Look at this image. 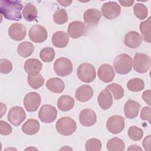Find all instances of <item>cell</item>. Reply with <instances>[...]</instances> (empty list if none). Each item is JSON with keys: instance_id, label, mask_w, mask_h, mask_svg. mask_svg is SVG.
I'll use <instances>...</instances> for the list:
<instances>
[{"instance_id": "cell-1", "label": "cell", "mask_w": 151, "mask_h": 151, "mask_svg": "<svg viewBox=\"0 0 151 151\" xmlns=\"http://www.w3.org/2000/svg\"><path fill=\"white\" fill-rule=\"evenodd\" d=\"M23 5L21 1L1 0L0 1V12L5 19L19 21L22 18L21 11Z\"/></svg>"}, {"instance_id": "cell-2", "label": "cell", "mask_w": 151, "mask_h": 151, "mask_svg": "<svg viewBox=\"0 0 151 151\" xmlns=\"http://www.w3.org/2000/svg\"><path fill=\"white\" fill-rule=\"evenodd\" d=\"M133 60L132 57L127 54L118 55L114 61V67L117 73L126 74L132 69Z\"/></svg>"}, {"instance_id": "cell-3", "label": "cell", "mask_w": 151, "mask_h": 151, "mask_svg": "<svg viewBox=\"0 0 151 151\" xmlns=\"http://www.w3.org/2000/svg\"><path fill=\"white\" fill-rule=\"evenodd\" d=\"M55 129L60 134L70 136L76 130L77 124L72 118L63 117L57 120L55 124Z\"/></svg>"}, {"instance_id": "cell-4", "label": "cell", "mask_w": 151, "mask_h": 151, "mask_svg": "<svg viewBox=\"0 0 151 151\" xmlns=\"http://www.w3.org/2000/svg\"><path fill=\"white\" fill-rule=\"evenodd\" d=\"M77 75L81 81L86 83H91L96 78V70L92 64L83 63L78 66L77 70Z\"/></svg>"}, {"instance_id": "cell-5", "label": "cell", "mask_w": 151, "mask_h": 151, "mask_svg": "<svg viewBox=\"0 0 151 151\" xmlns=\"http://www.w3.org/2000/svg\"><path fill=\"white\" fill-rule=\"evenodd\" d=\"M54 70L57 75L65 77L72 73L73 64L71 60L67 58H59L54 63Z\"/></svg>"}, {"instance_id": "cell-6", "label": "cell", "mask_w": 151, "mask_h": 151, "mask_svg": "<svg viewBox=\"0 0 151 151\" xmlns=\"http://www.w3.org/2000/svg\"><path fill=\"white\" fill-rule=\"evenodd\" d=\"M150 67V58L144 53L136 52L134 56L133 68L139 73H146Z\"/></svg>"}, {"instance_id": "cell-7", "label": "cell", "mask_w": 151, "mask_h": 151, "mask_svg": "<svg viewBox=\"0 0 151 151\" xmlns=\"http://www.w3.org/2000/svg\"><path fill=\"white\" fill-rule=\"evenodd\" d=\"M57 116V110L55 107L50 104L42 105L38 112L40 120L45 123L54 122Z\"/></svg>"}, {"instance_id": "cell-8", "label": "cell", "mask_w": 151, "mask_h": 151, "mask_svg": "<svg viewBox=\"0 0 151 151\" xmlns=\"http://www.w3.org/2000/svg\"><path fill=\"white\" fill-rule=\"evenodd\" d=\"M107 130L112 134H118L124 128V119L120 115H114L110 117L106 122Z\"/></svg>"}, {"instance_id": "cell-9", "label": "cell", "mask_w": 151, "mask_h": 151, "mask_svg": "<svg viewBox=\"0 0 151 151\" xmlns=\"http://www.w3.org/2000/svg\"><path fill=\"white\" fill-rule=\"evenodd\" d=\"M101 11L103 17L111 20L119 16L121 12V7L117 2L109 1L103 5Z\"/></svg>"}, {"instance_id": "cell-10", "label": "cell", "mask_w": 151, "mask_h": 151, "mask_svg": "<svg viewBox=\"0 0 151 151\" xmlns=\"http://www.w3.org/2000/svg\"><path fill=\"white\" fill-rule=\"evenodd\" d=\"M41 101V96L37 92L27 93L24 98L23 103L27 111L34 112L37 110Z\"/></svg>"}, {"instance_id": "cell-11", "label": "cell", "mask_w": 151, "mask_h": 151, "mask_svg": "<svg viewBox=\"0 0 151 151\" xmlns=\"http://www.w3.org/2000/svg\"><path fill=\"white\" fill-rule=\"evenodd\" d=\"M7 117L8 120L12 125L18 126L25 120L26 114L22 107L15 106L10 109Z\"/></svg>"}, {"instance_id": "cell-12", "label": "cell", "mask_w": 151, "mask_h": 151, "mask_svg": "<svg viewBox=\"0 0 151 151\" xmlns=\"http://www.w3.org/2000/svg\"><path fill=\"white\" fill-rule=\"evenodd\" d=\"M28 35L30 40L35 43L43 42L48 37L46 29L40 25H33L29 31Z\"/></svg>"}, {"instance_id": "cell-13", "label": "cell", "mask_w": 151, "mask_h": 151, "mask_svg": "<svg viewBox=\"0 0 151 151\" xmlns=\"http://www.w3.org/2000/svg\"><path fill=\"white\" fill-rule=\"evenodd\" d=\"M26 28L21 23H14L11 25L8 29L9 37L15 41L24 40L26 36Z\"/></svg>"}, {"instance_id": "cell-14", "label": "cell", "mask_w": 151, "mask_h": 151, "mask_svg": "<svg viewBox=\"0 0 151 151\" xmlns=\"http://www.w3.org/2000/svg\"><path fill=\"white\" fill-rule=\"evenodd\" d=\"M96 121L97 115L91 109H84L79 114V122L85 127H90L94 125Z\"/></svg>"}, {"instance_id": "cell-15", "label": "cell", "mask_w": 151, "mask_h": 151, "mask_svg": "<svg viewBox=\"0 0 151 151\" xmlns=\"http://www.w3.org/2000/svg\"><path fill=\"white\" fill-rule=\"evenodd\" d=\"M97 74L99 79L104 83L112 81L115 76L113 68L108 64L101 65L98 69Z\"/></svg>"}, {"instance_id": "cell-16", "label": "cell", "mask_w": 151, "mask_h": 151, "mask_svg": "<svg viewBox=\"0 0 151 151\" xmlns=\"http://www.w3.org/2000/svg\"><path fill=\"white\" fill-rule=\"evenodd\" d=\"M85 31L84 24L80 21H74L70 22L68 27V35L74 39L81 37Z\"/></svg>"}, {"instance_id": "cell-17", "label": "cell", "mask_w": 151, "mask_h": 151, "mask_svg": "<svg viewBox=\"0 0 151 151\" xmlns=\"http://www.w3.org/2000/svg\"><path fill=\"white\" fill-rule=\"evenodd\" d=\"M93 96V90L89 85H82L77 88L75 93L76 100L84 103L89 101Z\"/></svg>"}, {"instance_id": "cell-18", "label": "cell", "mask_w": 151, "mask_h": 151, "mask_svg": "<svg viewBox=\"0 0 151 151\" xmlns=\"http://www.w3.org/2000/svg\"><path fill=\"white\" fill-rule=\"evenodd\" d=\"M140 104L136 101L132 99L128 100L124 106V113L126 118L133 119L138 116Z\"/></svg>"}, {"instance_id": "cell-19", "label": "cell", "mask_w": 151, "mask_h": 151, "mask_svg": "<svg viewBox=\"0 0 151 151\" xmlns=\"http://www.w3.org/2000/svg\"><path fill=\"white\" fill-rule=\"evenodd\" d=\"M142 38L141 35L136 31H130L124 37V43L125 45L130 48H137L142 44Z\"/></svg>"}, {"instance_id": "cell-20", "label": "cell", "mask_w": 151, "mask_h": 151, "mask_svg": "<svg viewBox=\"0 0 151 151\" xmlns=\"http://www.w3.org/2000/svg\"><path fill=\"white\" fill-rule=\"evenodd\" d=\"M97 101L102 110H106L110 108L113 104V97L110 91L107 88L103 90L97 96Z\"/></svg>"}, {"instance_id": "cell-21", "label": "cell", "mask_w": 151, "mask_h": 151, "mask_svg": "<svg viewBox=\"0 0 151 151\" xmlns=\"http://www.w3.org/2000/svg\"><path fill=\"white\" fill-rule=\"evenodd\" d=\"M42 63L36 58H29L25 61L24 70L28 75L35 76L40 73L42 69Z\"/></svg>"}, {"instance_id": "cell-22", "label": "cell", "mask_w": 151, "mask_h": 151, "mask_svg": "<svg viewBox=\"0 0 151 151\" xmlns=\"http://www.w3.org/2000/svg\"><path fill=\"white\" fill-rule=\"evenodd\" d=\"M101 17L100 12L96 9H88L83 14V19L86 24L90 25H96Z\"/></svg>"}, {"instance_id": "cell-23", "label": "cell", "mask_w": 151, "mask_h": 151, "mask_svg": "<svg viewBox=\"0 0 151 151\" xmlns=\"http://www.w3.org/2000/svg\"><path fill=\"white\" fill-rule=\"evenodd\" d=\"M46 87L54 93H62L65 88L63 81L58 77H53L48 79L46 83Z\"/></svg>"}, {"instance_id": "cell-24", "label": "cell", "mask_w": 151, "mask_h": 151, "mask_svg": "<svg viewBox=\"0 0 151 151\" xmlns=\"http://www.w3.org/2000/svg\"><path fill=\"white\" fill-rule=\"evenodd\" d=\"M69 38L66 32L62 31L55 32L52 37V42L57 48H64L68 43Z\"/></svg>"}, {"instance_id": "cell-25", "label": "cell", "mask_w": 151, "mask_h": 151, "mask_svg": "<svg viewBox=\"0 0 151 151\" xmlns=\"http://www.w3.org/2000/svg\"><path fill=\"white\" fill-rule=\"evenodd\" d=\"M40 124L36 119H30L27 120L22 126V131L28 135H33L37 133L40 130Z\"/></svg>"}, {"instance_id": "cell-26", "label": "cell", "mask_w": 151, "mask_h": 151, "mask_svg": "<svg viewBox=\"0 0 151 151\" xmlns=\"http://www.w3.org/2000/svg\"><path fill=\"white\" fill-rule=\"evenodd\" d=\"M74 106V99L68 95H63L57 101L58 108L62 111H68L71 110Z\"/></svg>"}, {"instance_id": "cell-27", "label": "cell", "mask_w": 151, "mask_h": 151, "mask_svg": "<svg viewBox=\"0 0 151 151\" xmlns=\"http://www.w3.org/2000/svg\"><path fill=\"white\" fill-rule=\"evenodd\" d=\"M38 11L37 8L31 3H27L22 9V15L25 21L32 22L37 19Z\"/></svg>"}, {"instance_id": "cell-28", "label": "cell", "mask_w": 151, "mask_h": 151, "mask_svg": "<svg viewBox=\"0 0 151 151\" xmlns=\"http://www.w3.org/2000/svg\"><path fill=\"white\" fill-rule=\"evenodd\" d=\"M34 50V45L28 41H24L19 44L17 48V52L22 57H28L30 56Z\"/></svg>"}, {"instance_id": "cell-29", "label": "cell", "mask_w": 151, "mask_h": 151, "mask_svg": "<svg viewBox=\"0 0 151 151\" xmlns=\"http://www.w3.org/2000/svg\"><path fill=\"white\" fill-rule=\"evenodd\" d=\"M151 17H149L146 21L142 22L139 25V29L142 33V38L148 43L151 42L150 37Z\"/></svg>"}, {"instance_id": "cell-30", "label": "cell", "mask_w": 151, "mask_h": 151, "mask_svg": "<svg viewBox=\"0 0 151 151\" xmlns=\"http://www.w3.org/2000/svg\"><path fill=\"white\" fill-rule=\"evenodd\" d=\"M106 147L109 151H123L125 149L123 141L117 137H114L109 140L107 142Z\"/></svg>"}, {"instance_id": "cell-31", "label": "cell", "mask_w": 151, "mask_h": 151, "mask_svg": "<svg viewBox=\"0 0 151 151\" xmlns=\"http://www.w3.org/2000/svg\"><path fill=\"white\" fill-rule=\"evenodd\" d=\"M127 87L130 91L139 92L144 89L145 83L141 78H133L127 82Z\"/></svg>"}, {"instance_id": "cell-32", "label": "cell", "mask_w": 151, "mask_h": 151, "mask_svg": "<svg viewBox=\"0 0 151 151\" xmlns=\"http://www.w3.org/2000/svg\"><path fill=\"white\" fill-rule=\"evenodd\" d=\"M27 80L29 85L33 89H38L40 88L44 84L45 81L44 77L40 73L35 76L28 75Z\"/></svg>"}, {"instance_id": "cell-33", "label": "cell", "mask_w": 151, "mask_h": 151, "mask_svg": "<svg viewBox=\"0 0 151 151\" xmlns=\"http://www.w3.org/2000/svg\"><path fill=\"white\" fill-rule=\"evenodd\" d=\"M55 51L52 47H45L42 49L40 52L41 60L45 63H50L55 58Z\"/></svg>"}, {"instance_id": "cell-34", "label": "cell", "mask_w": 151, "mask_h": 151, "mask_svg": "<svg viewBox=\"0 0 151 151\" xmlns=\"http://www.w3.org/2000/svg\"><path fill=\"white\" fill-rule=\"evenodd\" d=\"M133 11L135 16L141 20L146 18L148 14V9L147 7L141 3H137L134 5Z\"/></svg>"}, {"instance_id": "cell-35", "label": "cell", "mask_w": 151, "mask_h": 151, "mask_svg": "<svg viewBox=\"0 0 151 151\" xmlns=\"http://www.w3.org/2000/svg\"><path fill=\"white\" fill-rule=\"evenodd\" d=\"M106 88L112 93L115 100H119L123 97L124 90L120 85L117 83L110 84L108 85Z\"/></svg>"}, {"instance_id": "cell-36", "label": "cell", "mask_w": 151, "mask_h": 151, "mask_svg": "<svg viewBox=\"0 0 151 151\" xmlns=\"http://www.w3.org/2000/svg\"><path fill=\"white\" fill-rule=\"evenodd\" d=\"M54 22L58 25H62L68 21V14L64 9H59L55 12L53 15Z\"/></svg>"}, {"instance_id": "cell-37", "label": "cell", "mask_w": 151, "mask_h": 151, "mask_svg": "<svg viewBox=\"0 0 151 151\" xmlns=\"http://www.w3.org/2000/svg\"><path fill=\"white\" fill-rule=\"evenodd\" d=\"M130 139L134 141H139L142 139L143 136V131L142 129L135 126H130L127 132Z\"/></svg>"}, {"instance_id": "cell-38", "label": "cell", "mask_w": 151, "mask_h": 151, "mask_svg": "<svg viewBox=\"0 0 151 151\" xmlns=\"http://www.w3.org/2000/svg\"><path fill=\"white\" fill-rule=\"evenodd\" d=\"M101 147L100 140L96 138L88 139L85 144V149L87 151H99L101 149Z\"/></svg>"}, {"instance_id": "cell-39", "label": "cell", "mask_w": 151, "mask_h": 151, "mask_svg": "<svg viewBox=\"0 0 151 151\" xmlns=\"http://www.w3.org/2000/svg\"><path fill=\"white\" fill-rule=\"evenodd\" d=\"M12 70V63L5 58L0 59V72L2 74H8Z\"/></svg>"}, {"instance_id": "cell-40", "label": "cell", "mask_w": 151, "mask_h": 151, "mask_svg": "<svg viewBox=\"0 0 151 151\" xmlns=\"http://www.w3.org/2000/svg\"><path fill=\"white\" fill-rule=\"evenodd\" d=\"M12 130L11 126L6 122L4 120L0 121V133L2 135H9Z\"/></svg>"}, {"instance_id": "cell-41", "label": "cell", "mask_w": 151, "mask_h": 151, "mask_svg": "<svg viewBox=\"0 0 151 151\" xmlns=\"http://www.w3.org/2000/svg\"><path fill=\"white\" fill-rule=\"evenodd\" d=\"M151 108L150 107L145 106L143 107L140 111V118L142 120H147L150 124L151 119Z\"/></svg>"}, {"instance_id": "cell-42", "label": "cell", "mask_w": 151, "mask_h": 151, "mask_svg": "<svg viewBox=\"0 0 151 151\" xmlns=\"http://www.w3.org/2000/svg\"><path fill=\"white\" fill-rule=\"evenodd\" d=\"M150 141H151V136L150 135L147 136L143 140L142 145H143V146L145 150L150 151V146H151Z\"/></svg>"}, {"instance_id": "cell-43", "label": "cell", "mask_w": 151, "mask_h": 151, "mask_svg": "<svg viewBox=\"0 0 151 151\" xmlns=\"http://www.w3.org/2000/svg\"><path fill=\"white\" fill-rule=\"evenodd\" d=\"M150 94H151L150 90H146L142 94L143 100L149 106L151 105V103H150Z\"/></svg>"}, {"instance_id": "cell-44", "label": "cell", "mask_w": 151, "mask_h": 151, "mask_svg": "<svg viewBox=\"0 0 151 151\" xmlns=\"http://www.w3.org/2000/svg\"><path fill=\"white\" fill-rule=\"evenodd\" d=\"M134 1L133 0H130V1H119V3L123 6L125 7H129V6H131L133 4H134Z\"/></svg>"}, {"instance_id": "cell-45", "label": "cell", "mask_w": 151, "mask_h": 151, "mask_svg": "<svg viewBox=\"0 0 151 151\" xmlns=\"http://www.w3.org/2000/svg\"><path fill=\"white\" fill-rule=\"evenodd\" d=\"M127 149L129 150H142V148L140 147L139 146L136 145H133L130 146V147Z\"/></svg>"}, {"instance_id": "cell-46", "label": "cell", "mask_w": 151, "mask_h": 151, "mask_svg": "<svg viewBox=\"0 0 151 151\" xmlns=\"http://www.w3.org/2000/svg\"><path fill=\"white\" fill-rule=\"evenodd\" d=\"M58 2L61 4V5H63V6H67L71 4L72 1H58Z\"/></svg>"}]
</instances>
